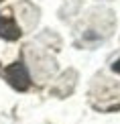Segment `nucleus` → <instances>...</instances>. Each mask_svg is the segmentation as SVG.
I'll return each instance as SVG.
<instances>
[{"label":"nucleus","instance_id":"2","mask_svg":"<svg viewBox=\"0 0 120 124\" xmlns=\"http://www.w3.org/2000/svg\"><path fill=\"white\" fill-rule=\"evenodd\" d=\"M20 35H23V31L14 23L12 12L10 10L0 12V37L6 39V41H16V39H20Z\"/></svg>","mask_w":120,"mask_h":124},{"label":"nucleus","instance_id":"1","mask_svg":"<svg viewBox=\"0 0 120 124\" xmlns=\"http://www.w3.org/2000/svg\"><path fill=\"white\" fill-rule=\"evenodd\" d=\"M4 77H6V81L18 92L29 90V85H31L29 69H27V65H24L23 61H16V63L8 65L6 69H4Z\"/></svg>","mask_w":120,"mask_h":124},{"label":"nucleus","instance_id":"3","mask_svg":"<svg viewBox=\"0 0 120 124\" xmlns=\"http://www.w3.org/2000/svg\"><path fill=\"white\" fill-rule=\"evenodd\" d=\"M112 71H114V73H120V59H116L112 63Z\"/></svg>","mask_w":120,"mask_h":124},{"label":"nucleus","instance_id":"4","mask_svg":"<svg viewBox=\"0 0 120 124\" xmlns=\"http://www.w3.org/2000/svg\"><path fill=\"white\" fill-rule=\"evenodd\" d=\"M0 2H2V0H0Z\"/></svg>","mask_w":120,"mask_h":124}]
</instances>
